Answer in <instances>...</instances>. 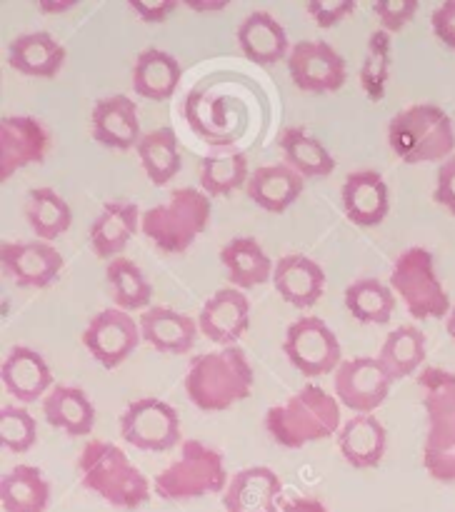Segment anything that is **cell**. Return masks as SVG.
<instances>
[{"mask_svg":"<svg viewBox=\"0 0 455 512\" xmlns=\"http://www.w3.org/2000/svg\"><path fill=\"white\" fill-rule=\"evenodd\" d=\"M185 395L200 410H225L253 393V368L238 345L200 353L190 360L183 380Z\"/></svg>","mask_w":455,"mask_h":512,"instance_id":"1","label":"cell"},{"mask_svg":"<svg viewBox=\"0 0 455 512\" xmlns=\"http://www.w3.org/2000/svg\"><path fill=\"white\" fill-rule=\"evenodd\" d=\"M340 418L338 398L325 393L320 385L305 383L285 403L265 413V430L280 448L298 450L308 443L338 435Z\"/></svg>","mask_w":455,"mask_h":512,"instance_id":"2","label":"cell"},{"mask_svg":"<svg viewBox=\"0 0 455 512\" xmlns=\"http://www.w3.org/2000/svg\"><path fill=\"white\" fill-rule=\"evenodd\" d=\"M83 488L118 510H138L150 500V483L128 460L123 448L108 440H88L78 455Z\"/></svg>","mask_w":455,"mask_h":512,"instance_id":"3","label":"cell"},{"mask_svg":"<svg viewBox=\"0 0 455 512\" xmlns=\"http://www.w3.org/2000/svg\"><path fill=\"white\" fill-rule=\"evenodd\" d=\"M388 143L403 163H443L455 155L453 118L435 103L398 110L388 123Z\"/></svg>","mask_w":455,"mask_h":512,"instance_id":"4","label":"cell"},{"mask_svg":"<svg viewBox=\"0 0 455 512\" xmlns=\"http://www.w3.org/2000/svg\"><path fill=\"white\" fill-rule=\"evenodd\" d=\"M213 218V200L198 188H175L165 203L153 205L140 218V233L160 253H183L198 240Z\"/></svg>","mask_w":455,"mask_h":512,"instance_id":"5","label":"cell"},{"mask_svg":"<svg viewBox=\"0 0 455 512\" xmlns=\"http://www.w3.org/2000/svg\"><path fill=\"white\" fill-rule=\"evenodd\" d=\"M228 470L223 455L200 440H183L175 463L160 470L153 480V490L163 500H195L203 495L225 493Z\"/></svg>","mask_w":455,"mask_h":512,"instance_id":"6","label":"cell"},{"mask_svg":"<svg viewBox=\"0 0 455 512\" xmlns=\"http://www.w3.org/2000/svg\"><path fill=\"white\" fill-rule=\"evenodd\" d=\"M390 288L418 320L448 318L450 298L435 270V258L428 248H405L390 270Z\"/></svg>","mask_w":455,"mask_h":512,"instance_id":"7","label":"cell"},{"mask_svg":"<svg viewBox=\"0 0 455 512\" xmlns=\"http://www.w3.org/2000/svg\"><path fill=\"white\" fill-rule=\"evenodd\" d=\"M283 353L305 378L325 375L340 363V340L335 330L318 315H300L285 328Z\"/></svg>","mask_w":455,"mask_h":512,"instance_id":"8","label":"cell"},{"mask_svg":"<svg viewBox=\"0 0 455 512\" xmlns=\"http://www.w3.org/2000/svg\"><path fill=\"white\" fill-rule=\"evenodd\" d=\"M120 435L140 450H170L180 440V415L160 398H138L120 413Z\"/></svg>","mask_w":455,"mask_h":512,"instance_id":"9","label":"cell"},{"mask_svg":"<svg viewBox=\"0 0 455 512\" xmlns=\"http://www.w3.org/2000/svg\"><path fill=\"white\" fill-rule=\"evenodd\" d=\"M390 385H393L390 375L385 373L380 360L370 355L343 360L333 373L335 398L355 415L375 413L388 398Z\"/></svg>","mask_w":455,"mask_h":512,"instance_id":"10","label":"cell"},{"mask_svg":"<svg viewBox=\"0 0 455 512\" xmlns=\"http://www.w3.org/2000/svg\"><path fill=\"white\" fill-rule=\"evenodd\" d=\"M140 335L138 320L128 310L103 308L88 320L83 330V345L103 368H118L135 353Z\"/></svg>","mask_w":455,"mask_h":512,"instance_id":"11","label":"cell"},{"mask_svg":"<svg viewBox=\"0 0 455 512\" xmlns=\"http://www.w3.org/2000/svg\"><path fill=\"white\" fill-rule=\"evenodd\" d=\"M288 73L300 90L330 93L348 78L345 58L328 40H298L288 53Z\"/></svg>","mask_w":455,"mask_h":512,"instance_id":"12","label":"cell"},{"mask_svg":"<svg viewBox=\"0 0 455 512\" xmlns=\"http://www.w3.org/2000/svg\"><path fill=\"white\" fill-rule=\"evenodd\" d=\"M50 148V133L35 115L0 118V180H8L25 165L40 163Z\"/></svg>","mask_w":455,"mask_h":512,"instance_id":"13","label":"cell"},{"mask_svg":"<svg viewBox=\"0 0 455 512\" xmlns=\"http://www.w3.org/2000/svg\"><path fill=\"white\" fill-rule=\"evenodd\" d=\"M0 260L5 275H10L20 288H48L58 280L65 263L60 250L45 240H28V243L5 240L0 245Z\"/></svg>","mask_w":455,"mask_h":512,"instance_id":"14","label":"cell"},{"mask_svg":"<svg viewBox=\"0 0 455 512\" xmlns=\"http://www.w3.org/2000/svg\"><path fill=\"white\" fill-rule=\"evenodd\" d=\"M250 325V300L243 290L233 288H218L208 300L203 303L198 313V330L213 343L235 345L240 335L248 330Z\"/></svg>","mask_w":455,"mask_h":512,"instance_id":"15","label":"cell"},{"mask_svg":"<svg viewBox=\"0 0 455 512\" xmlns=\"http://www.w3.org/2000/svg\"><path fill=\"white\" fill-rule=\"evenodd\" d=\"M90 133L105 148L130 150L138 145L140 135V118L138 105L125 93L105 95L95 100L90 110Z\"/></svg>","mask_w":455,"mask_h":512,"instance_id":"16","label":"cell"},{"mask_svg":"<svg viewBox=\"0 0 455 512\" xmlns=\"http://www.w3.org/2000/svg\"><path fill=\"white\" fill-rule=\"evenodd\" d=\"M340 203L345 215L355 225L373 228L385 220L390 210V188L383 175L373 168L353 170L345 175L343 188H340Z\"/></svg>","mask_w":455,"mask_h":512,"instance_id":"17","label":"cell"},{"mask_svg":"<svg viewBox=\"0 0 455 512\" xmlns=\"http://www.w3.org/2000/svg\"><path fill=\"white\" fill-rule=\"evenodd\" d=\"M418 388L428 420L425 440L455 443V373L430 365L418 375Z\"/></svg>","mask_w":455,"mask_h":512,"instance_id":"18","label":"cell"},{"mask_svg":"<svg viewBox=\"0 0 455 512\" xmlns=\"http://www.w3.org/2000/svg\"><path fill=\"white\" fill-rule=\"evenodd\" d=\"M280 483L278 473L265 465H253L230 475L228 488L223 493L225 512H275L278 510Z\"/></svg>","mask_w":455,"mask_h":512,"instance_id":"19","label":"cell"},{"mask_svg":"<svg viewBox=\"0 0 455 512\" xmlns=\"http://www.w3.org/2000/svg\"><path fill=\"white\" fill-rule=\"evenodd\" d=\"M0 378H3L5 390L20 403H33L53 390V373H50L48 360L28 345H15L8 350Z\"/></svg>","mask_w":455,"mask_h":512,"instance_id":"20","label":"cell"},{"mask_svg":"<svg viewBox=\"0 0 455 512\" xmlns=\"http://www.w3.org/2000/svg\"><path fill=\"white\" fill-rule=\"evenodd\" d=\"M140 218L143 213L133 200H105L88 230L93 253L108 260L120 258V250L140 230Z\"/></svg>","mask_w":455,"mask_h":512,"instance_id":"21","label":"cell"},{"mask_svg":"<svg viewBox=\"0 0 455 512\" xmlns=\"http://www.w3.org/2000/svg\"><path fill=\"white\" fill-rule=\"evenodd\" d=\"M10 68L33 78H53L65 65L68 50L48 30H28L15 35L5 50Z\"/></svg>","mask_w":455,"mask_h":512,"instance_id":"22","label":"cell"},{"mask_svg":"<svg viewBox=\"0 0 455 512\" xmlns=\"http://www.w3.org/2000/svg\"><path fill=\"white\" fill-rule=\"evenodd\" d=\"M140 335L145 343L153 345L160 353L183 355L195 345L198 335V318L168 308V305H150L138 318Z\"/></svg>","mask_w":455,"mask_h":512,"instance_id":"23","label":"cell"},{"mask_svg":"<svg viewBox=\"0 0 455 512\" xmlns=\"http://www.w3.org/2000/svg\"><path fill=\"white\" fill-rule=\"evenodd\" d=\"M273 285L285 303L310 308L320 300L325 288V270L303 253H288L275 260Z\"/></svg>","mask_w":455,"mask_h":512,"instance_id":"24","label":"cell"},{"mask_svg":"<svg viewBox=\"0 0 455 512\" xmlns=\"http://www.w3.org/2000/svg\"><path fill=\"white\" fill-rule=\"evenodd\" d=\"M238 45L245 58L253 63L270 65L278 60H288L290 40L280 20L268 10H253L238 23Z\"/></svg>","mask_w":455,"mask_h":512,"instance_id":"25","label":"cell"},{"mask_svg":"<svg viewBox=\"0 0 455 512\" xmlns=\"http://www.w3.org/2000/svg\"><path fill=\"white\" fill-rule=\"evenodd\" d=\"M305 188V178L298 170L290 168L288 163H273L260 165L250 173L248 183H245V193L268 213H283L288 210L295 200L300 198Z\"/></svg>","mask_w":455,"mask_h":512,"instance_id":"26","label":"cell"},{"mask_svg":"<svg viewBox=\"0 0 455 512\" xmlns=\"http://www.w3.org/2000/svg\"><path fill=\"white\" fill-rule=\"evenodd\" d=\"M338 448L345 463L353 465V468H378L385 448H388V433H385L383 423L373 413L353 415V418L343 420V425H340Z\"/></svg>","mask_w":455,"mask_h":512,"instance_id":"27","label":"cell"},{"mask_svg":"<svg viewBox=\"0 0 455 512\" xmlns=\"http://www.w3.org/2000/svg\"><path fill=\"white\" fill-rule=\"evenodd\" d=\"M220 263H223L225 273L233 288L248 290L258 288V285L268 283L273 278L275 263L260 240L250 238V235H235L228 243L220 248Z\"/></svg>","mask_w":455,"mask_h":512,"instance_id":"28","label":"cell"},{"mask_svg":"<svg viewBox=\"0 0 455 512\" xmlns=\"http://www.w3.org/2000/svg\"><path fill=\"white\" fill-rule=\"evenodd\" d=\"M43 415L70 438H83L95 428V405L83 388L58 383L43 398Z\"/></svg>","mask_w":455,"mask_h":512,"instance_id":"29","label":"cell"},{"mask_svg":"<svg viewBox=\"0 0 455 512\" xmlns=\"http://www.w3.org/2000/svg\"><path fill=\"white\" fill-rule=\"evenodd\" d=\"M183 68L178 58L163 48H143L135 55L133 63V88L135 93L150 100H165L175 93Z\"/></svg>","mask_w":455,"mask_h":512,"instance_id":"30","label":"cell"},{"mask_svg":"<svg viewBox=\"0 0 455 512\" xmlns=\"http://www.w3.org/2000/svg\"><path fill=\"white\" fill-rule=\"evenodd\" d=\"M50 498L53 488L35 465H15L0 478V503L5 512H45Z\"/></svg>","mask_w":455,"mask_h":512,"instance_id":"31","label":"cell"},{"mask_svg":"<svg viewBox=\"0 0 455 512\" xmlns=\"http://www.w3.org/2000/svg\"><path fill=\"white\" fill-rule=\"evenodd\" d=\"M278 148L283 160L303 178H323L335 170V158L325 143L300 125L283 128L278 135Z\"/></svg>","mask_w":455,"mask_h":512,"instance_id":"32","label":"cell"},{"mask_svg":"<svg viewBox=\"0 0 455 512\" xmlns=\"http://www.w3.org/2000/svg\"><path fill=\"white\" fill-rule=\"evenodd\" d=\"M135 150H138V158L145 175L158 188L168 185L178 175L183 158H180V145L178 138H175V130L168 128V125L143 133V138L138 140Z\"/></svg>","mask_w":455,"mask_h":512,"instance_id":"33","label":"cell"},{"mask_svg":"<svg viewBox=\"0 0 455 512\" xmlns=\"http://www.w3.org/2000/svg\"><path fill=\"white\" fill-rule=\"evenodd\" d=\"M380 365L390 380H400L413 375L425 360V335L415 325H398L390 330L388 338L383 340L378 353Z\"/></svg>","mask_w":455,"mask_h":512,"instance_id":"34","label":"cell"},{"mask_svg":"<svg viewBox=\"0 0 455 512\" xmlns=\"http://www.w3.org/2000/svg\"><path fill=\"white\" fill-rule=\"evenodd\" d=\"M25 220L40 240H55L73 223L70 203L53 188H33L25 198Z\"/></svg>","mask_w":455,"mask_h":512,"instance_id":"35","label":"cell"},{"mask_svg":"<svg viewBox=\"0 0 455 512\" xmlns=\"http://www.w3.org/2000/svg\"><path fill=\"white\" fill-rule=\"evenodd\" d=\"M345 308L360 323H388L395 310V293L378 278H358L345 288Z\"/></svg>","mask_w":455,"mask_h":512,"instance_id":"36","label":"cell"},{"mask_svg":"<svg viewBox=\"0 0 455 512\" xmlns=\"http://www.w3.org/2000/svg\"><path fill=\"white\" fill-rule=\"evenodd\" d=\"M105 278H108L110 290H113L115 308L120 310H140L153 300V285L145 278L138 263L130 258H113L105 265Z\"/></svg>","mask_w":455,"mask_h":512,"instance_id":"37","label":"cell"},{"mask_svg":"<svg viewBox=\"0 0 455 512\" xmlns=\"http://www.w3.org/2000/svg\"><path fill=\"white\" fill-rule=\"evenodd\" d=\"M200 188L210 198L228 195L248 183V158L243 150H230V153L205 155L200 160Z\"/></svg>","mask_w":455,"mask_h":512,"instance_id":"38","label":"cell"},{"mask_svg":"<svg viewBox=\"0 0 455 512\" xmlns=\"http://www.w3.org/2000/svg\"><path fill=\"white\" fill-rule=\"evenodd\" d=\"M390 58H393V40L388 30L378 28L368 35L365 45V58L360 63V88L373 103L383 100L385 88H388Z\"/></svg>","mask_w":455,"mask_h":512,"instance_id":"39","label":"cell"},{"mask_svg":"<svg viewBox=\"0 0 455 512\" xmlns=\"http://www.w3.org/2000/svg\"><path fill=\"white\" fill-rule=\"evenodd\" d=\"M38 440V423L23 405H3L0 410V443L10 453H28Z\"/></svg>","mask_w":455,"mask_h":512,"instance_id":"40","label":"cell"},{"mask_svg":"<svg viewBox=\"0 0 455 512\" xmlns=\"http://www.w3.org/2000/svg\"><path fill=\"white\" fill-rule=\"evenodd\" d=\"M423 468L438 483H455V443L423 440Z\"/></svg>","mask_w":455,"mask_h":512,"instance_id":"41","label":"cell"},{"mask_svg":"<svg viewBox=\"0 0 455 512\" xmlns=\"http://www.w3.org/2000/svg\"><path fill=\"white\" fill-rule=\"evenodd\" d=\"M373 13L378 15L380 28L395 33L418 13V0H375Z\"/></svg>","mask_w":455,"mask_h":512,"instance_id":"42","label":"cell"},{"mask_svg":"<svg viewBox=\"0 0 455 512\" xmlns=\"http://www.w3.org/2000/svg\"><path fill=\"white\" fill-rule=\"evenodd\" d=\"M305 10L320 28H333L353 13L355 0H310Z\"/></svg>","mask_w":455,"mask_h":512,"instance_id":"43","label":"cell"},{"mask_svg":"<svg viewBox=\"0 0 455 512\" xmlns=\"http://www.w3.org/2000/svg\"><path fill=\"white\" fill-rule=\"evenodd\" d=\"M433 200L438 205H443L450 215H455V155L443 160L438 173H435Z\"/></svg>","mask_w":455,"mask_h":512,"instance_id":"44","label":"cell"},{"mask_svg":"<svg viewBox=\"0 0 455 512\" xmlns=\"http://www.w3.org/2000/svg\"><path fill=\"white\" fill-rule=\"evenodd\" d=\"M430 25L438 40H443L448 48L455 50V0H443L430 15Z\"/></svg>","mask_w":455,"mask_h":512,"instance_id":"45","label":"cell"},{"mask_svg":"<svg viewBox=\"0 0 455 512\" xmlns=\"http://www.w3.org/2000/svg\"><path fill=\"white\" fill-rule=\"evenodd\" d=\"M128 8L140 20H145V23H163L178 8V0H155V3H148V0H128Z\"/></svg>","mask_w":455,"mask_h":512,"instance_id":"46","label":"cell"},{"mask_svg":"<svg viewBox=\"0 0 455 512\" xmlns=\"http://www.w3.org/2000/svg\"><path fill=\"white\" fill-rule=\"evenodd\" d=\"M280 512H330L318 498H293L283 505Z\"/></svg>","mask_w":455,"mask_h":512,"instance_id":"47","label":"cell"},{"mask_svg":"<svg viewBox=\"0 0 455 512\" xmlns=\"http://www.w3.org/2000/svg\"><path fill=\"white\" fill-rule=\"evenodd\" d=\"M185 8L195 13H215V10L228 8V0H185Z\"/></svg>","mask_w":455,"mask_h":512,"instance_id":"48","label":"cell"},{"mask_svg":"<svg viewBox=\"0 0 455 512\" xmlns=\"http://www.w3.org/2000/svg\"><path fill=\"white\" fill-rule=\"evenodd\" d=\"M78 5V0H38V10L40 13H65V10L75 8Z\"/></svg>","mask_w":455,"mask_h":512,"instance_id":"49","label":"cell"},{"mask_svg":"<svg viewBox=\"0 0 455 512\" xmlns=\"http://www.w3.org/2000/svg\"><path fill=\"white\" fill-rule=\"evenodd\" d=\"M445 330H448L450 338L455 340V305H453V308H450L448 318H445Z\"/></svg>","mask_w":455,"mask_h":512,"instance_id":"50","label":"cell"}]
</instances>
